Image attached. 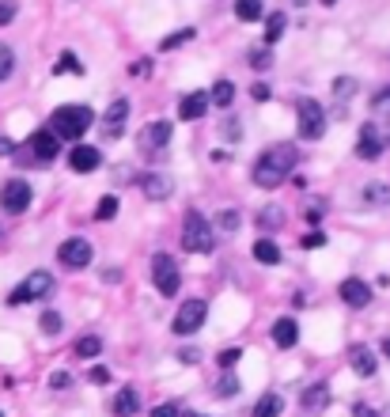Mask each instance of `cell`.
<instances>
[{
    "label": "cell",
    "mask_w": 390,
    "mask_h": 417,
    "mask_svg": "<svg viewBox=\"0 0 390 417\" xmlns=\"http://www.w3.org/2000/svg\"><path fill=\"white\" fill-rule=\"evenodd\" d=\"M352 414H356V417H379V414H375V409H367L364 402H356V406H352Z\"/></svg>",
    "instance_id": "f907efd6"
},
{
    "label": "cell",
    "mask_w": 390,
    "mask_h": 417,
    "mask_svg": "<svg viewBox=\"0 0 390 417\" xmlns=\"http://www.w3.org/2000/svg\"><path fill=\"white\" fill-rule=\"evenodd\" d=\"M114 213H118V197H114V194H106L103 201H99L95 216H99V220H114Z\"/></svg>",
    "instance_id": "d590c367"
},
{
    "label": "cell",
    "mask_w": 390,
    "mask_h": 417,
    "mask_svg": "<svg viewBox=\"0 0 390 417\" xmlns=\"http://www.w3.org/2000/svg\"><path fill=\"white\" fill-rule=\"evenodd\" d=\"M216 394H220V399H235V394H239V379L231 376V372H224L220 383H216Z\"/></svg>",
    "instance_id": "d6a6232c"
},
{
    "label": "cell",
    "mask_w": 390,
    "mask_h": 417,
    "mask_svg": "<svg viewBox=\"0 0 390 417\" xmlns=\"http://www.w3.org/2000/svg\"><path fill=\"white\" fill-rule=\"evenodd\" d=\"M99 164H103L99 148H91V144H76V148H68V167H73V171L88 175V171H95Z\"/></svg>",
    "instance_id": "9a60e30c"
},
{
    "label": "cell",
    "mask_w": 390,
    "mask_h": 417,
    "mask_svg": "<svg viewBox=\"0 0 390 417\" xmlns=\"http://www.w3.org/2000/svg\"><path fill=\"white\" fill-rule=\"evenodd\" d=\"M382 353H387V357H390V338H387V342H382Z\"/></svg>",
    "instance_id": "f5cc1de1"
},
{
    "label": "cell",
    "mask_w": 390,
    "mask_h": 417,
    "mask_svg": "<svg viewBox=\"0 0 390 417\" xmlns=\"http://www.w3.org/2000/svg\"><path fill=\"white\" fill-rule=\"evenodd\" d=\"M68 383H73L68 372H53V376H49V387H57V391H61V387H68Z\"/></svg>",
    "instance_id": "7dc6e473"
},
{
    "label": "cell",
    "mask_w": 390,
    "mask_h": 417,
    "mask_svg": "<svg viewBox=\"0 0 390 417\" xmlns=\"http://www.w3.org/2000/svg\"><path fill=\"white\" fill-rule=\"evenodd\" d=\"M27 148H31V155L38 160V164H53V160L61 155V137L53 129H38V133H31Z\"/></svg>",
    "instance_id": "ba28073f"
},
{
    "label": "cell",
    "mask_w": 390,
    "mask_h": 417,
    "mask_svg": "<svg viewBox=\"0 0 390 417\" xmlns=\"http://www.w3.org/2000/svg\"><path fill=\"white\" fill-rule=\"evenodd\" d=\"M239 357H243V349H224V353H220V368H231V364H239Z\"/></svg>",
    "instance_id": "60d3db41"
},
{
    "label": "cell",
    "mask_w": 390,
    "mask_h": 417,
    "mask_svg": "<svg viewBox=\"0 0 390 417\" xmlns=\"http://www.w3.org/2000/svg\"><path fill=\"white\" fill-rule=\"evenodd\" d=\"M57 262L61 266H68V270H83V266L91 262V243L88 239H65L61 243V251H57Z\"/></svg>",
    "instance_id": "30bf717a"
},
{
    "label": "cell",
    "mask_w": 390,
    "mask_h": 417,
    "mask_svg": "<svg viewBox=\"0 0 390 417\" xmlns=\"http://www.w3.org/2000/svg\"><path fill=\"white\" fill-rule=\"evenodd\" d=\"M382 148H387V140H382L379 125H372V122L360 125V140H356V155L360 160H379Z\"/></svg>",
    "instance_id": "4fadbf2b"
},
{
    "label": "cell",
    "mask_w": 390,
    "mask_h": 417,
    "mask_svg": "<svg viewBox=\"0 0 390 417\" xmlns=\"http://www.w3.org/2000/svg\"><path fill=\"white\" fill-rule=\"evenodd\" d=\"M125 122H129V99H114L103 114V133L110 140H118L125 133Z\"/></svg>",
    "instance_id": "8fae6325"
},
{
    "label": "cell",
    "mask_w": 390,
    "mask_h": 417,
    "mask_svg": "<svg viewBox=\"0 0 390 417\" xmlns=\"http://www.w3.org/2000/svg\"><path fill=\"white\" fill-rule=\"evenodd\" d=\"M152 417H182V414H179V406H174V402H163V406L152 409Z\"/></svg>",
    "instance_id": "7bdbcfd3"
},
{
    "label": "cell",
    "mask_w": 390,
    "mask_h": 417,
    "mask_svg": "<svg viewBox=\"0 0 390 417\" xmlns=\"http://www.w3.org/2000/svg\"><path fill=\"white\" fill-rule=\"evenodd\" d=\"M194 38H197V31H194V27H179L174 34H167V38L159 42V49H163V53H171V49L186 46V42H194Z\"/></svg>",
    "instance_id": "d4e9b609"
},
{
    "label": "cell",
    "mask_w": 390,
    "mask_h": 417,
    "mask_svg": "<svg viewBox=\"0 0 390 417\" xmlns=\"http://www.w3.org/2000/svg\"><path fill=\"white\" fill-rule=\"evenodd\" d=\"M179 360H182V364H197L201 353H197V349H179Z\"/></svg>",
    "instance_id": "c3c4849f"
},
{
    "label": "cell",
    "mask_w": 390,
    "mask_h": 417,
    "mask_svg": "<svg viewBox=\"0 0 390 417\" xmlns=\"http://www.w3.org/2000/svg\"><path fill=\"white\" fill-rule=\"evenodd\" d=\"M12 68H16V53H12V49L4 46V42H0V80H8Z\"/></svg>",
    "instance_id": "8d00e7d4"
},
{
    "label": "cell",
    "mask_w": 390,
    "mask_h": 417,
    "mask_svg": "<svg viewBox=\"0 0 390 417\" xmlns=\"http://www.w3.org/2000/svg\"><path fill=\"white\" fill-rule=\"evenodd\" d=\"M281 224H285V209H281V205H265V209L258 213V228L261 231H276Z\"/></svg>",
    "instance_id": "44dd1931"
},
{
    "label": "cell",
    "mask_w": 390,
    "mask_h": 417,
    "mask_svg": "<svg viewBox=\"0 0 390 417\" xmlns=\"http://www.w3.org/2000/svg\"><path fill=\"white\" fill-rule=\"evenodd\" d=\"M303 247H307V251H318V247H326V236L322 231H311V236L303 239Z\"/></svg>",
    "instance_id": "bcb514c9"
},
{
    "label": "cell",
    "mask_w": 390,
    "mask_h": 417,
    "mask_svg": "<svg viewBox=\"0 0 390 417\" xmlns=\"http://www.w3.org/2000/svg\"><path fill=\"white\" fill-rule=\"evenodd\" d=\"M61 327H65V323H61V315H57L53 307H46V311H42V330H46L49 338H53V334H61Z\"/></svg>",
    "instance_id": "836d02e7"
},
{
    "label": "cell",
    "mask_w": 390,
    "mask_h": 417,
    "mask_svg": "<svg viewBox=\"0 0 390 417\" xmlns=\"http://www.w3.org/2000/svg\"><path fill=\"white\" fill-rule=\"evenodd\" d=\"M88 379H91V383H99V387L110 383V368H91V372H88Z\"/></svg>",
    "instance_id": "f6af8a7d"
},
{
    "label": "cell",
    "mask_w": 390,
    "mask_h": 417,
    "mask_svg": "<svg viewBox=\"0 0 390 417\" xmlns=\"http://www.w3.org/2000/svg\"><path fill=\"white\" fill-rule=\"evenodd\" d=\"M235 16L243 19V23H258V19L265 16V8H261V0H235Z\"/></svg>",
    "instance_id": "cb8c5ba5"
},
{
    "label": "cell",
    "mask_w": 390,
    "mask_h": 417,
    "mask_svg": "<svg viewBox=\"0 0 390 417\" xmlns=\"http://www.w3.org/2000/svg\"><path fill=\"white\" fill-rule=\"evenodd\" d=\"M303 220H307V224H322V201L307 205V209H303Z\"/></svg>",
    "instance_id": "ab89813d"
},
{
    "label": "cell",
    "mask_w": 390,
    "mask_h": 417,
    "mask_svg": "<svg viewBox=\"0 0 390 417\" xmlns=\"http://www.w3.org/2000/svg\"><path fill=\"white\" fill-rule=\"evenodd\" d=\"M53 288V277H49L46 270H38V273H31V277L23 281V285L16 288V292L8 296V307H19V303H31V300H42V296Z\"/></svg>",
    "instance_id": "8992f818"
},
{
    "label": "cell",
    "mask_w": 390,
    "mask_h": 417,
    "mask_svg": "<svg viewBox=\"0 0 390 417\" xmlns=\"http://www.w3.org/2000/svg\"><path fill=\"white\" fill-rule=\"evenodd\" d=\"M182 417H201V414H197V409H186V414H182Z\"/></svg>",
    "instance_id": "816d5d0a"
},
{
    "label": "cell",
    "mask_w": 390,
    "mask_h": 417,
    "mask_svg": "<svg viewBox=\"0 0 390 417\" xmlns=\"http://www.w3.org/2000/svg\"><path fill=\"white\" fill-rule=\"evenodd\" d=\"M205 311H209V303H205V300H190V303H182L179 315H174V323H171L174 334H179V338L194 334V330L205 323Z\"/></svg>",
    "instance_id": "9c48e42d"
},
{
    "label": "cell",
    "mask_w": 390,
    "mask_h": 417,
    "mask_svg": "<svg viewBox=\"0 0 390 417\" xmlns=\"http://www.w3.org/2000/svg\"><path fill=\"white\" fill-rule=\"evenodd\" d=\"M53 73H57V76H65V73L83 76V65L76 61V53H61V58H57V65H53Z\"/></svg>",
    "instance_id": "1f68e13d"
},
{
    "label": "cell",
    "mask_w": 390,
    "mask_h": 417,
    "mask_svg": "<svg viewBox=\"0 0 390 417\" xmlns=\"http://www.w3.org/2000/svg\"><path fill=\"white\" fill-rule=\"evenodd\" d=\"M27 205H31V186H27L23 179L4 182V190H0V209L8 216H19V213H27Z\"/></svg>",
    "instance_id": "52a82bcc"
},
{
    "label": "cell",
    "mask_w": 390,
    "mask_h": 417,
    "mask_svg": "<svg viewBox=\"0 0 390 417\" xmlns=\"http://www.w3.org/2000/svg\"><path fill=\"white\" fill-rule=\"evenodd\" d=\"M114 414H118V417H137V414H140V394L133 391V387L118 391V399H114Z\"/></svg>",
    "instance_id": "ffe728a7"
},
{
    "label": "cell",
    "mask_w": 390,
    "mask_h": 417,
    "mask_svg": "<svg viewBox=\"0 0 390 417\" xmlns=\"http://www.w3.org/2000/svg\"><path fill=\"white\" fill-rule=\"evenodd\" d=\"M91 122H95V114L88 107H57L53 118H49V129L57 133L61 140H80L91 129Z\"/></svg>",
    "instance_id": "7a4b0ae2"
},
{
    "label": "cell",
    "mask_w": 390,
    "mask_h": 417,
    "mask_svg": "<svg viewBox=\"0 0 390 417\" xmlns=\"http://www.w3.org/2000/svg\"><path fill=\"white\" fill-rule=\"evenodd\" d=\"M254 258H258L261 266H276L281 262V247H276L273 239H258V243H254Z\"/></svg>",
    "instance_id": "7402d4cb"
},
{
    "label": "cell",
    "mask_w": 390,
    "mask_h": 417,
    "mask_svg": "<svg viewBox=\"0 0 390 417\" xmlns=\"http://www.w3.org/2000/svg\"><path fill=\"white\" fill-rule=\"evenodd\" d=\"M220 228H224V231H235L239 228V213H235V209H224V213H220Z\"/></svg>",
    "instance_id": "f35d334b"
},
{
    "label": "cell",
    "mask_w": 390,
    "mask_h": 417,
    "mask_svg": "<svg viewBox=\"0 0 390 417\" xmlns=\"http://www.w3.org/2000/svg\"><path fill=\"white\" fill-rule=\"evenodd\" d=\"M140 186H144V197H152V201H163V197H171L174 182L167 179V175H140Z\"/></svg>",
    "instance_id": "ac0fdd59"
},
{
    "label": "cell",
    "mask_w": 390,
    "mask_h": 417,
    "mask_svg": "<svg viewBox=\"0 0 390 417\" xmlns=\"http://www.w3.org/2000/svg\"><path fill=\"white\" fill-rule=\"evenodd\" d=\"M152 281H155V288H159V296H179L182 273H179L171 254H155L152 258Z\"/></svg>",
    "instance_id": "5b68a950"
},
{
    "label": "cell",
    "mask_w": 390,
    "mask_h": 417,
    "mask_svg": "<svg viewBox=\"0 0 390 417\" xmlns=\"http://www.w3.org/2000/svg\"><path fill=\"white\" fill-rule=\"evenodd\" d=\"M364 201L367 205H390V182H367L364 186Z\"/></svg>",
    "instance_id": "4316f807"
},
{
    "label": "cell",
    "mask_w": 390,
    "mask_h": 417,
    "mask_svg": "<svg viewBox=\"0 0 390 417\" xmlns=\"http://www.w3.org/2000/svg\"><path fill=\"white\" fill-rule=\"evenodd\" d=\"M12 152H16V140H12V137H0V155H12Z\"/></svg>",
    "instance_id": "681fc988"
},
{
    "label": "cell",
    "mask_w": 390,
    "mask_h": 417,
    "mask_svg": "<svg viewBox=\"0 0 390 417\" xmlns=\"http://www.w3.org/2000/svg\"><path fill=\"white\" fill-rule=\"evenodd\" d=\"M349 368L356 372L360 379H372V376H375L379 360H375L372 345H349Z\"/></svg>",
    "instance_id": "5bb4252c"
},
{
    "label": "cell",
    "mask_w": 390,
    "mask_h": 417,
    "mask_svg": "<svg viewBox=\"0 0 390 417\" xmlns=\"http://www.w3.org/2000/svg\"><path fill=\"white\" fill-rule=\"evenodd\" d=\"M16 12H19V4H16V0H0V27H4V23H12V19H16Z\"/></svg>",
    "instance_id": "74e56055"
},
{
    "label": "cell",
    "mask_w": 390,
    "mask_h": 417,
    "mask_svg": "<svg viewBox=\"0 0 390 417\" xmlns=\"http://www.w3.org/2000/svg\"><path fill=\"white\" fill-rule=\"evenodd\" d=\"M322 4H337V0H322Z\"/></svg>",
    "instance_id": "db71d44e"
},
{
    "label": "cell",
    "mask_w": 390,
    "mask_h": 417,
    "mask_svg": "<svg viewBox=\"0 0 390 417\" xmlns=\"http://www.w3.org/2000/svg\"><path fill=\"white\" fill-rule=\"evenodd\" d=\"M296 164H300V152H296V144H273V148H265V152L254 160V182H258L261 190H273V186H281V182L288 179V175L296 171Z\"/></svg>",
    "instance_id": "6da1fadb"
},
{
    "label": "cell",
    "mask_w": 390,
    "mask_h": 417,
    "mask_svg": "<svg viewBox=\"0 0 390 417\" xmlns=\"http://www.w3.org/2000/svg\"><path fill=\"white\" fill-rule=\"evenodd\" d=\"M250 65L258 68V73H261V68H269V49H254V53H250Z\"/></svg>",
    "instance_id": "b9f144b4"
},
{
    "label": "cell",
    "mask_w": 390,
    "mask_h": 417,
    "mask_svg": "<svg viewBox=\"0 0 390 417\" xmlns=\"http://www.w3.org/2000/svg\"><path fill=\"white\" fill-rule=\"evenodd\" d=\"M296 125H300L303 140H318L326 133V110L318 107L315 99H300V107H296Z\"/></svg>",
    "instance_id": "277c9868"
},
{
    "label": "cell",
    "mask_w": 390,
    "mask_h": 417,
    "mask_svg": "<svg viewBox=\"0 0 390 417\" xmlns=\"http://www.w3.org/2000/svg\"><path fill=\"white\" fill-rule=\"evenodd\" d=\"M0 417H4V414H0Z\"/></svg>",
    "instance_id": "11a10c76"
},
{
    "label": "cell",
    "mask_w": 390,
    "mask_h": 417,
    "mask_svg": "<svg viewBox=\"0 0 390 417\" xmlns=\"http://www.w3.org/2000/svg\"><path fill=\"white\" fill-rule=\"evenodd\" d=\"M209 95H212L216 107H231V99H235V84H231V80H216Z\"/></svg>",
    "instance_id": "f1b7e54d"
},
{
    "label": "cell",
    "mask_w": 390,
    "mask_h": 417,
    "mask_svg": "<svg viewBox=\"0 0 390 417\" xmlns=\"http://www.w3.org/2000/svg\"><path fill=\"white\" fill-rule=\"evenodd\" d=\"M326 402H330V387L326 383H315L303 391V409H326Z\"/></svg>",
    "instance_id": "603a6c76"
},
{
    "label": "cell",
    "mask_w": 390,
    "mask_h": 417,
    "mask_svg": "<svg viewBox=\"0 0 390 417\" xmlns=\"http://www.w3.org/2000/svg\"><path fill=\"white\" fill-rule=\"evenodd\" d=\"M171 140V122H148L144 129H140V137H137V144H140V152H159L163 144Z\"/></svg>",
    "instance_id": "7c38bea8"
},
{
    "label": "cell",
    "mask_w": 390,
    "mask_h": 417,
    "mask_svg": "<svg viewBox=\"0 0 390 417\" xmlns=\"http://www.w3.org/2000/svg\"><path fill=\"white\" fill-rule=\"evenodd\" d=\"M285 27H288V19L281 16V12H273V16L265 19V46H276V42L285 38Z\"/></svg>",
    "instance_id": "484cf974"
},
{
    "label": "cell",
    "mask_w": 390,
    "mask_h": 417,
    "mask_svg": "<svg viewBox=\"0 0 390 417\" xmlns=\"http://www.w3.org/2000/svg\"><path fill=\"white\" fill-rule=\"evenodd\" d=\"M352 91H356V80H352V76H341V80H333V99H337V107H345V103H349Z\"/></svg>",
    "instance_id": "4dcf8cb0"
},
{
    "label": "cell",
    "mask_w": 390,
    "mask_h": 417,
    "mask_svg": "<svg viewBox=\"0 0 390 417\" xmlns=\"http://www.w3.org/2000/svg\"><path fill=\"white\" fill-rule=\"evenodd\" d=\"M372 114L390 118V88H382L379 95H372Z\"/></svg>",
    "instance_id": "e575fe53"
},
{
    "label": "cell",
    "mask_w": 390,
    "mask_h": 417,
    "mask_svg": "<svg viewBox=\"0 0 390 417\" xmlns=\"http://www.w3.org/2000/svg\"><path fill=\"white\" fill-rule=\"evenodd\" d=\"M296 342H300V327H296V319H276L273 323V345L276 349H292Z\"/></svg>",
    "instance_id": "d6986e66"
},
{
    "label": "cell",
    "mask_w": 390,
    "mask_h": 417,
    "mask_svg": "<svg viewBox=\"0 0 390 417\" xmlns=\"http://www.w3.org/2000/svg\"><path fill=\"white\" fill-rule=\"evenodd\" d=\"M281 409H285L281 394H261V402L254 406V417H281Z\"/></svg>",
    "instance_id": "83f0119b"
},
{
    "label": "cell",
    "mask_w": 390,
    "mask_h": 417,
    "mask_svg": "<svg viewBox=\"0 0 390 417\" xmlns=\"http://www.w3.org/2000/svg\"><path fill=\"white\" fill-rule=\"evenodd\" d=\"M341 300L349 303V307H367L372 303V285L360 277H345L341 281Z\"/></svg>",
    "instance_id": "2e32d148"
},
{
    "label": "cell",
    "mask_w": 390,
    "mask_h": 417,
    "mask_svg": "<svg viewBox=\"0 0 390 417\" xmlns=\"http://www.w3.org/2000/svg\"><path fill=\"white\" fill-rule=\"evenodd\" d=\"M250 95H254V103H269V99H273V91H269L265 84H254Z\"/></svg>",
    "instance_id": "ee69618b"
},
{
    "label": "cell",
    "mask_w": 390,
    "mask_h": 417,
    "mask_svg": "<svg viewBox=\"0 0 390 417\" xmlns=\"http://www.w3.org/2000/svg\"><path fill=\"white\" fill-rule=\"evenodd\" d=\"M182 247L194 254H209L216 247V236H212V224L205 220L201 213H190L186 224H182Z\"/></svg>",
    "instance_id": "3957f363"
},
{
    "label": "cell",
    "mask_w": 390,
    "mask_h": 417,
    "mask_svg": "<svg viewBox=\"0 0 390 417\" xmlns=\"http://www.w3.org/2000/svg\"><path fill=\"white\" fill-rule=\"evenodd\" d=\"M99 353H103V338H95V334H83L80 342H76V357H99Z\"/></svg>",
    "instance_id": "f546056e"
},
{
    "label": "cell",
    "mask_w": 390,
    "mask_h": 417,
    "mask_svg": "<svg viewBox=\"0 0 390 417\" xmlns=\"http://www.w3.org/2000/svg\"><path fill=\"white\" fill-rule=\"evenodd\" d=\"M209 103H212V95H205V91H190V95L179 103V118L182 122H197V118H205Z\"/></svg>",
    "instance_id": "e0dca14e"
}]
</instances>
